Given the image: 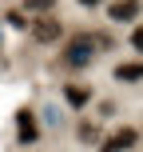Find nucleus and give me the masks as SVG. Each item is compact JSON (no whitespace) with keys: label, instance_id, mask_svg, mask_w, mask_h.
Instances as JSON below:
<instances>
[{"label":"nucleus","instance_id":"obj_1","mask_svg":"<svg viewBox=\"0 0 143 152\" xmlns=\"http://www.w3.org/2000/svg\"><path fill=\"white\" fill-rule=\"evenodd\" d=\"M99 48H111V40L99 36V32H75L68 40V48H64V60H68L72 68H80V64H88Z\"/></svg>","mask_w":143,"mask_h":152},{"label":"nucleus","instance_id":"obj_9","mask_svg":"<svg viewBox=\"0 0 143 152\" xmlns=\"http://www.w3.org/2000/svg\"><path fill=\"white\" fill-rule=\"evenodd\" d=\"M96 136H99V128H96L91 120H83V124H80V140H96Z\"/></svg>","mask_w":143,"mask_h":152},{"label":"nucleus","instance_id":"obj_10","mask_svg":"<svg viewBox=\"0 0 143 152\" xmlns=\"http://www.w3.org/2000/svg\"><path fill=\"white\" fill-rule=\"evenodd\" d=\"M131 48H135V52H143V24L131 32Z\"/></svg>","mask_w":143,"mask_h":152},{"label":"nucleus","instance_id":"obj_8","mask_svg":"<svg viewBox=\"0 0 143 152\" xmlns=\"http://www.w3.org/2000/svg\"><path fill=\"white\" fill-rule=\"evenodd\" d=\"M24 4H28L32 12H44V16H48V12H52V4H56V0H24Z\"/></svg>","mask_w":143,"mask_h":152},{"label":"nucleus","instance_id":"obj_7","mask_svg":"<svg viewBox=\"0 0 143 152\" xmlns=\"http://www.w3.org/2000/svg\"><path fill=\"white\" fill-rule=\"evenodd\" d=\"M115 80H119V84H135V80H143V60L119 64V68H115Z\"/></svg>","mask_w":143,"mask_h":152},{"label":"nucleus","instance_id":"obj_2","mask_svg":"<svg viewBox=\"0 0 143 152\" xmlns=\"http://www.w3.org/2000/svg\"><path fill=\"white\" fill-rule=\"evenodd\" d=\"M139 144V128H131V124H123V128L107 132L103 140H99V152H131Z\"/></svg>","mask_w":143,"mask_h":152},{"label":"nucleus","instance_id":"obj_3","mask_svg":"<svg viewBox=\"0 0 143 152\" xmlns=\"http://www.w3.org/2000/svg\"><path fill=\"white\" fill-rule=\"evenodd\" d=\"M32 36H36L40 44H52V40L64 36V24L56 20V16H36V20H32Z\"/></svg>","mask_w":143,"mask_h":152},{"label":"nucleus","instance_id":"obj_6","mask_svg":"<svg viewBox=\"0 0 143 152\" xmlns=\"http://www.w3.org/2000/svg\"><path fill=\"white\" fill-rule=\"evenodd\" d=\"M64 100H68L72 108H83L91 100V88H88V84H64Z\"/></svg>","mask_w":143,"mask_h":152},{"label":"nucleus","instance_id":"obj_5","mask_svg":"<svg viewBox=\"0 0 143 152\" xmlns=\"http://www.w3.org/2000/svg\"><path fill=\"white\" fill-rule=\"evenodd\" d=\"M139 12H143V0H115V4L107 8V16H111V20H119V24L135 20Z\"/></svg>","mask_w":143,"mask_h":152},{"label":"nucleus","instance_id":"obj_12","mask_svg":"<svg viewBox=\"0 0 143 152\" xmlns=\"http://www.w3.org/2000/svg\"><path fill=\"white\" fill-rule=\"evenodd\" d=\"M139 140H143V132H139Z\"/></svg>","mask_w":143,"mask_h":152},{"label":"nucleus","instance_id":"obj_11","mask_svg":"<svg viewBox=\"0 0 143 152\" xmlns=\"http://www.w3.org/2000/svg\"><path fill=\"white\" fill-rule=\"evenodd\" d=\"M80 4H88V8H91V4H99V0H80Z\"/></svg>","mask_w":143,"mask_h":152},{"label":"nucleus","instance_id":"obj_4","mask_svg":"<svg viewBox=\"0 0 143 152\" xmlns=\"http://www.w3.org/2000/svg\"><path fill=\"white\" fill-rule=\"evenodd\" d=\"M16 136H20V144H36L40 140V124L32 116V108H20L16 112Z\"/></svg>","mask_w":143,"mask_h":152}]
</instances>
